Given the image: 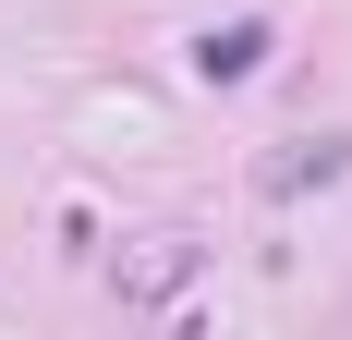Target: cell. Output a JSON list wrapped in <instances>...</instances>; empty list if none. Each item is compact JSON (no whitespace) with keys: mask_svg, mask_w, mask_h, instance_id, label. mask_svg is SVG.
<instances>
[{"mask_svg":"<svg viewBox=\"0 0 352 340\" xmlns=\"http://www.w3.org/2000/svg\"><path fill=\"white\" fill-rule=\"evenodd\" d=\"M195 61H207V73H219V85H243V73H255V61H267V25H219V36H207V49H195Z\"/></svg>","mask_w":352,"mask_h":340,"instance_id":"cell-1","label":"cell"},{"mask_svg":"<svg viewBox=\"0 0 352 340\" xmlns=\"http://www.w3.org/2000/svg\"><path fill=\"white\" fill-rule=\"evenodd\" d=\"M352 158V146L340 134H316V146H304V158H280V170H267V182H280V195H292V182H328V170H340Z\"/></svg>","mask_w":352,"mask_h":340,"instance_id":"cell-2","label":"cell"},{"mask_svg":"<svg viewBox=\"0 0 352 340\" xmlns=\"http://www.w3.org/2000/svg\"><path fill=\"white\" fill-rule=\"evenodd\" d=\"M182 268H195V255H182V243H158V255H134V268H122V292H170Z\"/></svg>","mask_w":352,"mask_h":340,"instance_id":"cell-3","label":"cell"}]
</instances>
